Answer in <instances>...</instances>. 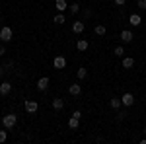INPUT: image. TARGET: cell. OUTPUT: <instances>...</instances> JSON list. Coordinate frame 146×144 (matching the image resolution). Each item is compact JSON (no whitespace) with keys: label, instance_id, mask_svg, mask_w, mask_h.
I'll use <instances>...</instances> for the list:
<instances>
[{"label":"cell","instance_id":"9a60e30c","mask_svg":"<svg viewBox=\"0 0 146 144\" xmlns=\"http://www.w3.org/2000/svg\"><path fill=\"white\" fill-rule=\"evenodd\" d=\"M135 66V58L133 56H123V68H133Z\"/></svg>","mask_w":146,"mask_h":144},{"label":"cell","instance_id":"52a82bcc","mask_svg":"<svg viewBox=\"0 0 146 144\" xmlns=\"http://www.w3.org/2000/svg\"><path fill=\"white\" fill-rule=\"evenodd\" d=\"M68 94L74 96V98L80 96V94H82V86H80V84H70V86H68Z\"/></svg>","mask_w":146,"mask_h":144},{"label":"cell","instance_id":"277c9868","mask_svg":"<svg viewBox=\"0 0 146 144\" xmlns=\"http://www.w3.org/2000/svg\"><path fill=\"white\" fill-rule=\"evenodd\" d=\"M119 39H121L123 43H133L135 35H133V31H131V29H123V31H121V35H119Z\"/></svg>","mask_w":146,"mask_h":144},{"label":"cell","instance_id":"9c48e42d","mask_svg":"<svg viewBox=\"0 0 146 144\" xmlns=\"http://www.w3.org/2000/svg\"><path fill=\"white\" fill-rule=\"evenodd\" d=\"M84 29H86V22H84V20H82V22H74V23H72V31H74V33H82Z\"/></svg>","mask_w":146,"mask_h":144},{"label":"cell","instance_id":"83f0119b","mask_svg":"<svg viewBox=\"0 0 146 144\" xmlns=\"http://www.w3.org/2000/svg\"><path fill=\"white\" fill-rule=\"evenodd\" d=\"M4 72H6V66H0V78L4 76Z\"/></svg>","mask_w":146,"mask_h":144},{"label":"cell","instance_id":"8fae6325","mask_svg":"<svg viewBox=\"0 0 146 144\" xmlns=\"http://www.w3.org/2000/svg\"><path fill=\"white\" fill-rule=\"evenodd\" d=\"M129 22H131V25H133V27H138V25L142 23V18H140L138 14H131V18H129Z\"/></svg>","mask_w":146,"mask_h":144},{"label":"cell","instance_id":"2e32d148","mask_svg":"<svg viewBox=\"0 0 146 144\" xmlns=\"http://www.w3.org/2000/svg\"><path fill=\"white\" fill-rule=\"evenodd\" d=\"M53 22H55L56 25H62V23L66 22V18H64V14H62V12H58L55 18H53Z\"/></svg>","mask_w":146,"mask_h":144},{"label":"cell","instance_id":"ffe728a7","mask_svg":"<svg viewBox=\"0 0 146 144\" xmlns=\"http://www.w3.org/2000/svg\"><path fill=\"white\" fill-rule=\"evenodd\" d=\"M68 10H70V14H78V12H80V4H78V2H72Z\"/></svg>","mask_w":146,"mask_h":144},{"label":"cell","instance_id":"5b68a950","mask_svg":"<svg viewBox=\"0 0 146 144\" xmlns=\"http://www.w3.org/2000/svg\"><path fill=\"white\" fill-rule=\"evenodd\" d=\"M121 103H123L125 107H131V105L135 103V96H133L131 92H127V94H123V96H121Z\"/></svg>","mask_w":146,"mask_h":144},{"label":"cell","instance_id":"d6986e66","mask_svg":"<svg viewBox=\"0 0 146 144\" xmlns=\"http://www.w3.org/2000/svg\"><path fill=\"white\" fill-rule=\"evenodd\" d=\"M78 121L80 119H76V117H70V119H68V127H70V129H78Z\"/></svg>","mask_w":146,"mask_h":144},{"label":"cell","instance_id":"44dd1931","mask_svg":"<svg viewBox=\"0 0 146 144\" xmlns=\"http://www.w3.org/2000/svg\"><path fill=\"white\" fill-rule=\"evenodd\" d=\"M76 76H78L80 80H84V78L88 76V70H86V68H78V72H76Z\"/></svg>","mask_w":146,"mask_h":144},{"label":"cell","instance_id":"6da1fadb","mask_svg":"<svg viewBox=\"0 0 146 144\" xmlns=\"http://www.w3.org/2000/svg\"><path fill=\"white\" fill-rule=\"evenodd\" d=\"M16 123H18V115H16V113H8V115L2 117V125H4V129H14Z\"/></svg>","mask_w":146,"mask_h":144},{"label":"cell","instance_id":"ac0fdd59","mask_svg":"<svg viewBox=\"0 0 146 144\" xmlns=\"http://www.w3.org/2000/svg\"><path fill=\"white\" fill-rule=\"evenodd\" d=\"M109 105H111L113 109H119V107L123 105V103H121V98H113V100L109 101Z\"/></svg>","mask_w":146,"mask_h":144},{"label":"cell","instance_id":"f1b7e54d","mask_svg":"<svg viewBox=\"0 0 146 144\" xmlns=\"http://www.w3.org/2000/svg\"><path fill=\"white\" fill-rule=\"evenodd\" d=\"M140 144H146V136H144V138H142V140H140Z\"/></svg>","mask_w":146,"mask_h":144},{"label":"cell","instance_id":"4316f807","mask_svg":"<svg viewBox=\"0 0 146 144\" xmlns=\"http://www.w3.org/2000/svg\"><path fill=\"white\" fill-rule=\"evenodd\" d=\"M125 2H127V0H115V4H117V6H125Z\"/></svg>","mask_w":146,"mask_h":144},{"label":"cell","instance_id":"f546056e","mask_svg":"<svg viewBox=\"0 0 146 144\" xmlns=\"http://www.w3.org/2000/svg\"><path fill=\"white\" fill-rule=\"evenodd\" d=\"M144 134H146V127H144Z\"/></svg>","mask_w":146,"mask_h":144},{"label":"cell","instance_id":"7402d4cb","mask_svg":"<svg viewBox=\"0 0 146 144\" xmlns=\"http://www.w3.org/2000/svg\"><path fill=\"white\" fill-rule=\"evenodd\" d=\"M113 53H115V56H123L125 55V49H123V47H115Z\"/></svg>","mask_w":146,"mask_h":144},{"label":"cell","instance_id":"ba28073f","mask_svg":"<svg viewBox=\"0 0 146 144\" xmlns=\"http://www.w3.org/2000/svg\"><path fill=\"white\" fill-rule=\"evenodd\" d=\"M47 88H49V78H47V76H41L39 80H37V90L45 92Z\"/></svg>","mask_w":146,"mask_h":144},{"label":"cell","instance_id":"5bb4252c","mask_svg":"<svg viewBox=\"0 0 146 144\" xmlns=\"http://www.w3.org/2000/svg\"><path fill=\"white\" fill-rule=\"evenodd\" d=\"M62 107H64V100H60V98H55V100H53V109H55V111H60Z\"/></svg>","mask_w":146,"mask_h":144},{"label":"cell","instance_id":"d4e9b609","mask_svg":"<svg viewBox=\"0 0 146 144\" xmlns=\"http://www.w3.org/2000/svg\"><path fill=\"white\" fill-rule=\"evenodd\" d=\"M72 117H76V119H80V117H82V111H78V109H76L74 113H72Z\"/></svg>","mask_w":146,"mask_h":144},{"label":"cell","instance_id":"7c38bea8","mask_svg":"<svg viewBox=\"0 0 146 144\" xmlns=\"http://www.w3.org/2000/svg\"><path fill=\"white\" fill-rule=\"evenodd\" d=\"M55 8L58 12H64L68 8V2H66V0H55Z\"/></svg>","mask_w":146,"mask_h":144},{"label":"cell","instance_id":"3957f363","mask_svg":"<svg viewBox=\"0 0 146 144\" xmlns=\"http://www.w3.org/2000/svg\"><path fill=\"white\" fill-rule=\"evenodd\" d=\"M66 66V58L62 55H56L55 58H53V68H56V70H62V68Z\"/></svg>","mask_w":146,"mask_h":144},{"label":"cell","instance_id":"4fadbf2b","mask_svg":"<svg viewBox=\"0 0 146 144\" xmlns=\"http://www.w3.org/2000/svg\"><path fill=\"white\" fill-rule=\"evenodd\" d=\"M94 31H96V35H100V37H103V35L107 33V27H105L103 23H98V25L94 27Z\"/></svg>","mask_w":146,"mask_h":144},{"label":"cell","instance_id":"8992f818","mask_svg":"<svg viewBox=\"0 0 146 144\" xmlns=\"http://www.w3.org/2000/svg\"><path fill=\"white\" fill-rule=\"evenodd\" d=\"M37 109H39V103L35 100H27L25 101V111L31 115V113H37Z\"/></svg>","mask_w":146,"mask_h":144},{"label":"cell","instance_id":"484cf974","mask_svg":"<svg viewBox=\"0 0 146 144\" xmlns=\"http://www.w3.org/2000/svg\"><path fill=\"white\" fill-rule=\"evenodd\" d=\"M4 53H6V47H4V45H2V43H0V56H2V55H4Z\"/></svg>","mask_w":146,"mask_h":144},{"label":"cell","instance_id":"7a4b0ae2","mask_svg":"<svg viewBox=\"0 0 146 144\" xmlns=\"http://www.w3.org/2000/svg\"><path fill=\"white\" fill-rule=\"evenodd\" d=\"M12 27H8V25H4L2 29H0V41L2 43H8V41H12Z\"/></svg>","mask_w":146,"mask_h":144},{"label":"cell","instance_id":"30bf717a","mask_svg":"<svg viewBox=\"0 0 146 144\" xmlns=\"http://www.w3.org/2000/svg\"><path fill=\"white\" fill-rule=\"evenodd\" d=\"M12 92V84L10 82H2L0 84V96H8Z\"/></svg>","mask_w":146,"mask_h":144},{"label":"cell","instance_id":"e0dca14e","mask_svg":"<svg viewBox=\"0 0 146 144\" xmlns=\"http://www.w3.org/2000/svg\"><path fill=\"white\" fill-rule=\"evenodd\" d=\"M88 47H90V43H88L86 39H78V43H76V49H78V51H86Z\"/></svg>","mask_w":146,"mask_h":144},{"label":"cell","instance_id":"603a6c76","mask_svg":"<svg viewBox=\"0 0 146 144\" xmlns=\"http://www.w3.org/2000/svg\"><path fill=\"white\" fill-rule=\"evenodd\" d=\"M6 138H8V133H6V131H0V144L6 142Z\"/></svg>","mask_w":146,"mask_h":144},{"label":"cell","instance_id":"cb8c5ba5","mask_svg":"<svg viewBox=\"0 0 146 144\" xmlns=\"http://www.w3.org/2000/svg\"><path fill=\"white\" fill-rule=\"evenodd\" d=\"M136 6H138L140 10H146V0H136Z\"/></svg>","mask_w":146,"mask_h":144}]
</instances>
